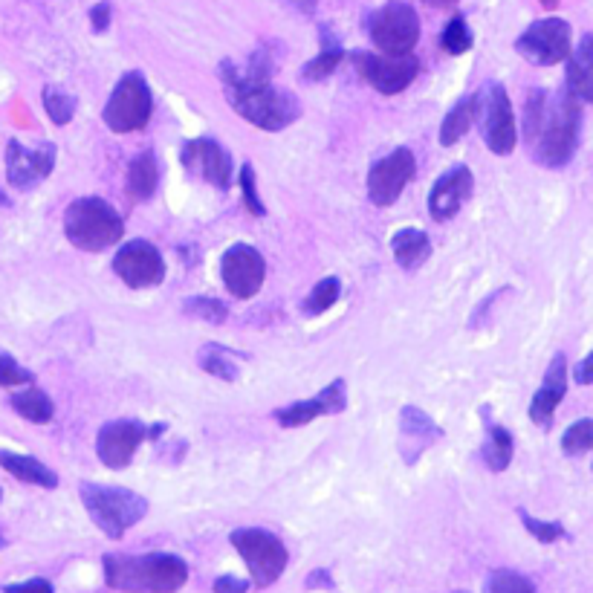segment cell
Segmentation results:
<instances>
[{"instance_id":"6da1fadb","label":"cell","mask_w":593,"mask_h":593,"mask_svg":"<svg viewBox=\"0 0 593 593\" xmlns=\"http://www.w3.org/2000/svg\"><path fill=\"white\" fill-rule=\"evenodd\" d=\"M582 131V102L570 93L536 90L524 110V142L544 168H562L573 160Z\"/></svg>"},{"instance_id":"7a4b0ae2","label":"cell","mask_w":593,"mask_h":593,"mask_svg":"<svg viewBox=\"0 0 593 593\" xmlns=\"http://www.w3.org/2000/svg\"><path fill=\"white\" fill-rule=\"evenodd\" d=\"M220 81L232 108L261 131H270V134L284 131L301 116V105L293 93L275 87L270 81L246 76L232 61L220 64Z\"/></svg>"},{"instance_id":"3957f363","label":"cell","mask_w":593,"mask_h":593,"mask_svg":"<svg viewBox=\"0 0 593 593\" xmlns=\"http://www.w3.org/2000/svg\"><path fill=\"white\" fill-rule=\"evenodd\" d=\"M102 565L108 588L122 593H177L189 582V565L171 553H110L102 559Z\"/></svg>"},{"instance_id":"277c9868","label":"cell","mask_w":593,"mask_h":593,"mask_svg":"<svg viewBox=\"0 0 593 593\" xmlns=\"http://www.w3.org/2000/svg\"><path fill=\"white\" fill-rule=\"evenodd\" d=\"M81 504L90 513L93 524L108 536V539H122L134 524H139L148 515V498L139 492L122 489V486H99L84 481L79 486Z\"/></svg>"},{"instance_id":"5b68a950","label":"cell","mask_w":593,"mask_h":593,"mask_svg":"<svg viewBox=\"0 0 593 593\" xmlns=\"http://www.w3.org/2000/svg\"><path fill=\"white\" fill-rule=\"evenodd\" d=\"M64 235L76 249L102 252L113 243L122 241L125 223L122 215L102 197H79L70 203L64 215Z\"/></svg>"},{"instance_id":"8992f818","label":"cell","mask_w":593,"mask_h":593,"mask_svg":"<svg viewBox=\"0 0 593 593\" xmlns=\"http://www.w3.org/2000/svg\"><path fill=\"white\" fill-rule=\"evenodd\" d=\"M472 125H478V134L486 148L498 157H507L515 151L518 128H515L513 102L498 81H486L472 96Z\"/></svg>"},{"instance_id":"52a82bcc","label":"cell","mask_w":593,"mask_h":593,"mask_svg":"<svg viewBox=\"0 0 593 593\" xmlns=\"http://www.w3.org/2000/svg\"><path fill=\"white\" fill-rule=\"evenodd\" d=\"M229 541H232V547L241 553V559L249 567V576H252L255 588H270L287 570L290 553H287L284 541L267 533V530L241 527V530H235L229 536Z\"/></svg>"},{"instance_id":"ba28073f","label":"cell","mask_w":593,"mask_h":593,"mask_svg":"<svg viewBox=\"0 0 593 593\" xmlns=\"http://www.w3.org/2000/svg\"><path fill=\"white\" fill-rule=\"evenodd\" d=\"M151 113H154V96L145 76L125 73L113 87L102 119L113 134H134L151 122Z\"/></svg>"},{"instance_id":"9c48e42d","label":"cell","mask_w":593,"mask_h":593,"mask_svg":"<svg viewBox=\"0 0 593 593\" xmlns=\"http://www.w3.org/2000/svg\"><path fill=\"white\" fill-rule=\"evenodd\" d=\"M368 35L382 55H411L420 41V18L408 3H385L371 15Z\"/></svg>"},{"instance_id":"30bf717a","label":"cell","mask_w":593,"mask_h":593,"mask_svg":"<svg viewBox=\"0 0 593 593\" xmlns=\"http://www.w3.org/2000/svg\"><path fill=\"white\" fill-rule=\"evenodd\" d=\"M515 53L536 67L562 64L573 53V29L562 18H541L518 35Z\"/></svg>"},{"instance_id":"8fae6325","label":"cell","mask_w":593,"mask_h":593,"mask_svg":"<svg viewBox=\"0 0 593 593\" xmlns=\"http://www.w3.org/2000/svg\"><path fill=\"white\" fill-rule=\"evenodd\" d=\"M353 64L359 76L368 81L374 90L385 96L403 93L420 73V61L414 55H382V53H353Z\"/></svg>"},{"instance_id":"7c38bea8","label":"cell","mask_w":593,"mask_h":593,"mask_svg":"<svg viewBox=\"0 0 593 593\" xmlns=\"http://www.w3.org/2000/svg\"><path fill=\"white\" fill-rule=\"evenodd\" d=\"M220 278L235 298L258 296V290L264 287V278H267V261L255 246L235 243L220 258Z\"/></svg>"},{"instance_id":"4fadbf2b","label":"cell","mask_w":593,"mask_h":593,"mask_svg":"<svg viewBox=\"0 0 593 593\" xmlns=\"http://www.w3.org/2000/svg\"><path fill=\"white\" fill-rule=\"evenodd\" d=\"M113 272L131 290H148V287L162 284V278H165V261H162L160 249L154 243L131 241L116 252Z\"/></svg>"},{"instance_id":"5bb4252c","label":"cell","mask_w":593,"mask_h":593,"mask_svg":"<svg viewBox=\"0 0 593 593\" xmlns=\"http://www.w3.org/2000/svg\"><path fill=\"white\" fill-rule=\"evenodd\" d=\"M417 174V160L408 148H397L385 160H379L368 174V197L374 206H394L405 186Z\"/></svg>"},{"instance_id":"9a60e30c","label":"cell","mask_w":593,"mask_h":593,"mask_svg":"<svg viewBox=\"0 0 593 593\" xmlns=\"http://www.w3.org/2000/svg\"><path fill=\"white\" fill-rule=\"evenodd\" d=\"M55 168V145L44 142L35 151H27L18 139H9L6 145V174L9 183L15 189L29 191L32 186H38L41 180H47Z\"/></svg>"},{"instance_id":"2e32d148","label":"cell","mask_w":593,"mask_h":593,"mask_svg":"<svg viewBox=\"0 0 593 593\" xmlns=\"http://www.w3.org/2000/svg\"><path fill=\"white\" fill-rule=\"evenodd\" d=\"M183 165L189 168L194 177H203L209 180L215 189H229L232 186V157L229 151L209 139V136H200V139H189L183 145Z\"/></svg>"},{"instance_id":"e0dca14e","label":"cell","mask_w":593,"mask_h":593,"mask_svg":"<svg viewBox=\"0 0 593 593\" xmlns=\"http://www.w3.org/2000/svg\"><path fill=\"white\" fill-rule=\"evenodd\" d=\"M148 437V429L136 420H113L99 429L96 437V455L108 469H125L131 466L136 449Z\"/></svg>"},{"instance_id":"ac0fdd59","label":"cell","mask_w":593,"mask_h":593,"mask_svg":"<svg viewBox=\"0 0 593 593\" xmlns=\"http://www.w3.org/2000/svg\"><path fill=\"white\" fill-rule=\"evenodd\" d=\"M345 408H348V385H345V379H333L319 397L278 408L275 423L281 429H298V426H307L324 414H342Z\"/></svg>"},{"instance_id":"d6986e66","label":"cell","mask_w":593,"mask_h":593,"mask_svg":"<svg viewBox=\"0 0 593 593\" xmlns=\"http://www.w3.org/2000/svg\"><path fill=\"white\" fill-rule=\"evenodd\" d=\"M475 191V177L466 165H455L446 174L437 177V183L429 191V215L437 223H446L458 215L463 203L472 197Z\"/></svg>"},{"instance_id":"ffe728a7","label":"cell","mask_w":593,"mask_h":593,"mask_svg":"<svg viewBox=\"0 0 593 593\" xmlns=\"http://www.w3.org/2000/svg\"><path fill=\"white\" fill-rule=\"evenodd\" d=\"M567 394V359L565 353H556L547 365V374L541 379V388L536 391L533 403H530V420L539 429H550L553 414Z\"/></svg>"},{"instance_id":"44dd1931","label":"cell","mask_w":593,"mask_h":593,"mask_svg":"<svg viewBox=\"0 0 593 593\" xmlns=\"http://www.w3.org/2000/svg\"><path fill=\"white\" fill-rule=\"evenodd\" d=\"M443 437V429L434 423L432 417L414 405H405L400 411V452L408 466H414L420 455Z\"/></svg>"},{"instance_id":"7402d4cb","label":"cell","mask_w":593,"mask_h":593,"mask_svg":"<svg viewBox=\"0 0 593 593\" xmlns=\"http://www.w3.org/2000/svg\"><path fill=\"white\" fill-rule=\"evenodd\" d=\"M567 58V93L588 105L593 99V35H582L579 47Z\"/></svg>"},{"instance_id":"603a6c76","label":"cell","mask_w":593,"mask_h":593,"mask_svg":"<svg viewBox=\"0 0 593 593\" xmlns=\"http://www.w3.org/2000/svg\"><path fill=\"white\" fill-rule=\"evenodd\" d=\"M125 191L136 203H145L157 194L160 186V165H157V154L154 151H142L139 157L128 162V174H125Z\"/></svg>"},{"instance_id":"cb8c5ba5","label":"cell","mask_w":593,"mask_h":593,"mask_svg":"<svg viewBox=\"0 0 593 593\" xmlns=\"http://www.w3.org/2000/svg\"><path fill=\"white\" fill-rule=\"evenodd\" d=\"M391 252L403 270H420L432 258V238L423 229H400L391 238Z\"/></svg>"},{"instance_id":"d4e9b609","label":"cell","mask_w":593,"mask_h":593,"mask_svg":"<svg viewBox=\"0 0 593 593\" xmlns=\"http://www.w3.org/2000/svg\"><path fill=\"white\" fill-rule=\"evenodd\" d=\"M0 466L12 475V478H18V481H24V484L32 486H44V489H55L58 486V475H55L50 466H44L38 458H32V455H21V452H6V449H0Z\"/></svg>"},{"instance_id":"484cf974","label":"cell","mask_w":593,"mask_h":593,"mask_svg":"<svg viewBox=\"0 0 593 593\" xmlns=\"http://www.w3.org/2000/svg\"><path fill=\"white\" fill-rule=\"evenodd\" d=\"M12 408L29 420V423H38V426H44V423H50L55 417V403L41 391V388H27V391H18V394H12Z\"/></svg>"},{"instance_id":"4316f807","label":"cell","mask_w":593,"mask_h":593,"mask_svg":"<svg viewBox=\"0 0 593 593\" xmlns=\"http://www.w3.org/2000/svg\"><path fill=\"white\" fill-rule=\"evenodd\" d=\"M513 452V434L507 432L504 426H489L486 429V443L481 449V458H484V463L492 472H504L510 466V460H513Z\"/></svg>"},{"instance_id":"83f0119b","label":"cell","mask_w":593,"mask_h":593,"mask_svg":"<svg viewBox=\"0 0 593 593\" xmlns=\"http://www.w3.org/2000/svg\"><path fill=\"white\" fill-rule=\"evenodd\" d=\"M200 368L212 377L223 379V382H235L241 368H238V356L229 351V348H220V345H206L200 351Z\"/></svg>"},{"instance_id":"f1b7e54d","label":"cell","mask_w":593,"mask_h":593,"mask_svg":"<svg viewBox=\"0 0 593 593\" xmlns=\"http://www.w3.org/2000/svg\"><path fill=\"white\" fill-rule=\"evenodd\" d=\"M469 128H472V96H463L458 105L446 113V119L440 125V145L452 148L455 142L469 134Z\"/></svg>"},{"instance_id":"f546056e","label":"cell","mask_w":593,"mask_h":593,"mask_svg":"<svg viewBox=\"0 0 593 593\" xmlns=\"http://www.w3.org/2000/svg\"><path fill=\"white\" fill-rule=\"evenodd\" d=\"M342 58H345V50H342L339 44H333V38L324 32L322 55H316L313 61H307V64H304V70H301V79L324 81L327 76H333V73H336V67L342 64Z\"/></svg>"},{"instance_id":"4dcf8cb0","label":"cell","mask_w":593,"mask_h":593,"mask_svg":"<svg viewBox=\"0 0 593 593\" xmlns=\"http://www.w3.org/2000/svg\"><path fill=\"white\" fill-rule=\"evenodd\" d=\"M339 293H342V284H339L336 275L322 278V281L310 290V296L304 298L301 310H304L307 316H322V313H327V310L339 301Z\"/></svg>"},{"instance_id":"1f68e13d","label":"cell","mask_w":593,"mask_h":593,"mask_svg":"<svg viewBox=\"0 0 593 593\" xmlns=\"http://www.w3.org/2000/svg\"><path fill=\"white\" fill-rule=\"evenodd\" d=\"M44 110L50 113L55 125H67L76 116V96L67 93L64 87H44Z\"/></svg>"},{"instance_id":"d6a6232c","label":"cell","mask_w":593,"mask_h":593,"mask_svg":"<svg viewBox=\"0 0 593 593\" xmlns=\"http://www.w3.org/2000/svg\"><path fill=\"white\" fill-rule=\"evenodd\" d=\"M472 44H475V38H472V29L466 24V18H463V15H455V18L446 24L443 35H440V47L449 55H463L472 50Z\"/></svg>"},{"instance_id":"836d02e7","label":"cell","mask_w":593,"mask_h":593,"mask_svg":"<svg viewBox=\"0 0 593 593\" xmlns=\"http://www.w3.org/2000/svg\"><path fill=\"white\" fill-rule=\"evenodd\" d=\"M593 449V423L585 417L579 423H573L562 437V452L567 458H579V455H588Z\"/></svg>"},{"instance_id":"e575fe53","label":"cell","mask_w":593,"mask_h":593,"mask_svg":"<svg viewBox=\"0 0 593 593\" xmlns=\"http://www.w3.org/2000/svg\"><path fill=\"white\" fill-rule=\"evenodd\" d=\"M183 313H186V316H191V319H203V322L223 324L226 322V316H229V307H226L223 301H217V298L194 296V298H189L186 304H183Z\"/></svg>"},{"instance_id":"d590c367","label":"cell","mask_w":593,"mask_h":593,"mask_svg":"<svg viewBox=\"0 0 593 593\" xmlns=\"http://www.w3.org/2000/svg\"><path fill=\"white\" fill-rule=\"evenodd\" d=\"M486 593H536L530 579L513 570H495L486 582Z\"/></svg>"},{"instance_id":"8d00e7d4","label":"cell","mask_w":593,"mask_h":593,"mask_svg":"<svg viewBox=\"0 0 593 593\" xmlns=\"http://www.w3.org/2000/svg\"><path fill=\"white\" fill-rule=\"evenodd\" d=\"M518 518L530 530V536L539 539L541 544H553V541L565 539V527L559 521H539V518H533V515L524 513V510H518Z\"/></svg>"},{"instance_id":"74e56055","label":"cell","mask_w":593,"mask_h":593,"mask_svg":"<svg viewBox=\"0 0 593 593\" xmlns=\"http://www.w3.org/2000/svg\"><path fill=\"white\" fill-rule=\"evenodd\" d=\"M35 374L27 371L24 365H18L9 353L0 351V385L3 388H18V385H32Z\"/></svg>"},{"instance_id":"f35d334b","label":"cell","mask_w":593,"mask_h":593,"mask_svg":"<svg viewBox=\"0 0 593 593\" xmlns=\"http://www.w3.org/2000/svg\"><path fill=\"white\" fill-rule=\"evenodd\" d=\"M241 191H243V203L246 209L252 212L255 217L267 215V206L261 203V194H258V180H255V168L246 162L241 168Z\"/></svg>"},{"instance_id":"ab89813d","label":"cell","mask_w":593,"mask_h":593,"mask_svg":"<svg viewBox=\"0 0 593 593\" xmlns=\"http://www.w3.org/2000/svg\"><path fill=\"white\" fill-rule=\"evenodd\" d=\"M3 593H55V591L47 579H29V582H21V585H6Z\"/></svg>"},{"instance_id":"60d3db41","label":"cell","mask_w":593,"mask_h":593,"mask_svg":"<svg viewBox=\"0 0 593 593\" xmlns=\"http://www.w3.org/2000/svg\"><path fill=\"white\" fill-rule=\"evenodd\" d=\"M249 591V582L238 579V576H220L215 579V593H246Z\"/></svg>"},{"instance_id":"b9f144b4","label":"cell","mask_w":593,"mask_h":593,"mask_svg":"<svg viewBox=\"0 0 593 593\" xmlns=\"http://www.w3.org/2000/svg\"><path fill=\"white\" fill-rule=\"evenodd\" d=\"M90 27L93 32H105L110 27V6L108 3H96L90 9Z\"/></svg>"},{"instance_id":"7bdbcfd3","label":"cell","mask_w":593,"mask_h":593,"mask_svg":"<svg viewBox=\"0 0 593 593\" xmlns=\"http://www.w3.org/2000/svg\"><path fill=\"white\" fill-rule=\"evenodd\" d=\"M573 379L579 382V385H591L593 379V353H588L579 365H576V374H573Z\"/></svg>"},{"instance_id":"ee69618b","label":"cell","mask_w":593,"mask_h":593,"mask_svg":"<svg viewBox=\"0 0 593 593\" xmlns=\"http://www.w3.org/2000/svg\"><path fill=\"white\" fill-rule=\"evenodd\" d=\"M307 585H310V588H330L333 582H330L327 570H316V573H313V576L307 579Z\"/></svg>"},{"instance_id":"f6af8a7d","label":"cell","mask_w":593,"mask_h":593,"mask_svg":"<svg viewBox=\"0 0 593 593\" xmlns=\"http://www.w3.org/2000/svg\"><path fill=\"white\" fill-rule=\"evenodd\" d=\"M287 3L301 9L304 15H313V12H316V0H287Z\"/></svg>"},{"instance_id":"bcb514c9","label":"cell","mask_w":593,"mask_h":593,"mask_svg":"<svg viewBox=\"0 0 593 593\" xmlns=\"http://www.w3.org/2000/svg\"><path fill=\"white\" fill-rule=\"evenodd\" d=\"M423 3H429L434 9H449V6H455L458 0H423Z\"/></svg>"},{"instance_id":"7dc6e473","label":"cell","mask_w":593,"mask_h":593,"mask_svg":"<svg viewBox=\"0 0 593 593\" xmlns=\"http://www.w3.org/2000/svg\"><path fill=\"white\" fill-rule=\"evenodd\" d=\"M541 6H547V9H556L559 6V0H539Z\"/></svg>"},{"instance_id":"c3c4849f","label":"cell","mask_w":593,"mask_h":593,"mask_svg":"<svg viewBox=\"0 0 593 593\" xmlns=\"http://www.w3.org/2000/svg\"><path fill=\"white\" fill-rule=\"evenodd\" d=\"M6 203H9V197H6V194L0 191V206H6Z\"/></svg>"},{"instance_id":"681fc988","label":"cell","mask_w":593,"mask_h":593,"mask_svg":"<svg viewBox=\"0 0 593 593\" xmlns=\"http://www.w3.org/2000/svg\"><path fill=\"white\" fill-rule=\"evenodd\" d=\"M0 550H3V533H0Z\"/></svg>"},{"instance_id":"f907efd6","label":"cell","mask_w":593,"mask_h":593,"mask_svg":"<svg viewBox=\"0 0 593 593\" xmlns=\"http://www.w3.org/2000/svg\"><path fill=\"white\" fill-rule=\"evenodd\" d=\"M0 498H3V489H0Z\"/></svg>"},{"instance_id":"816d5d0a","label":"cell","mask_w":593,"mask_h":593,"mask_svg":"<svg viewBox=\"0 0 593 593\" xmlns=\"http://www.w3.org/2000/svg\"><path fill=\"white\" fill-rule=\"evenodd\" d=\"M458 593H463V591H458Z\"/></svg>"}]
</instances>
